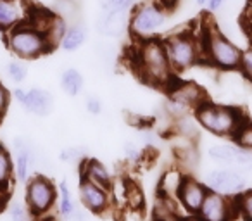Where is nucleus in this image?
Instances as JSON below:
<instances>
[{
	"instance_id": "1",
	"label": "nucleus",
	"mask_w": 252,
	"mask_h": 221,
	"mask_svg": "<svg viewBox=\"0 0 252 221\" xmlns=\"http://www.w3.org/2000/svg\"><path fill=\"white\" fill-rule=\"evenodd\" d=\"M133 67L145 83L161 88H168L173 83L175 69L169 63L164 42L159 38L151 36L138 40L133 52Z\"/></svg>"
},
{
	"instance_id": "2",
	"label": "nucleus",
	"mask_w": 252,
	"mask_h": 221,
	"mask_svg": "<svg viewBox=\"0 0 252 221\" xmlns=\"http://www.w3.org/2000/svg\"><path fill=\"white\" fill-rule=\"evenodd\" d=\"M193 113H195L197 123L204 130L211 131V133L218 135V137L233 138V135L240 130L242 125L247 123L242 111L230 107V105L213 104L207 98L193 109Z\"/></svg>"
},
{
	"instance_id": "3",
	"label": "nucleus",
	"mask_w": 252,
	"mask_h": 221,
	"mask_svg": "<svg viewBox=\"0 0 252 221\" xmlns=\"http://www.w3.org/2000/svg\"><path fill=\"white\" fill-rule=\"evenodd\" d=\"M4 38L5 45L12 52V56H16L21 61H33L52 52V47H50L45 33L36 26H33L30 21H25L5 32Z\"/></svg>"
},
{
	"instance_id": "4",
	"label": "nucleus",
	"mask_w": 252,
	"mask_h": 221,
	"mask_svg": "<svg viewBox=\"0 0 252 221\" xmlns=\"http://www.w3.org/2000/svg\"><path fill=\"white\" fill-rule=\"evenodd\" d=\"M202 45V59L207 61L211 66L223 71H231L240 67L242 52L244 50L233 43L226 35L216 28H206L200 36Z\"/></svg>"
},
{
	"instance_id": "5",
	"label": "nucleus",
	"mask_w": 252,
	"mask_h": 221,
	"mask_svg": "<svg viewBox=\"0 0 252 221\" xmlns=\"http://www.w3.org/2000/svg\"><path fill=\"white\" fill-rule=\"evenodd\" d=\"M168 14L169 9L162 4L161 0L138 2L130 12L128 32L137 40L151 38L166 25Z\"/></svg>"
},
{
	"instance_id": "6",
	"label": "nucleus",
	"mask_w": 252,
	"mask_h": 221,
	"mask_svg": "<svg viewBox=\"0 0 252 221\" xmlns=\"http://www.w3.org/2000/svg\"><path fill=\"white\" fill-rule=\"evenodd\" d=\"M169 63L175 71H185L202 61L200 38L192 32H178L164 40Z\"/></svg>"
},
{
	"instance_id": "7",
	"label": "nucleus",
	"mask_w": 252,
	"mask_h": 221,
	"mask_svg": "<svg viewBox=\"0 0 252 221\" xmlns=\"http://www.w3.org/2000/svg\"><path fill=\"white\" fill-rule=\"evenodd\" d=\"M57 199V190L47 176H33L26 183L25 200L28 209L35 218H42L54 207Z\"/></svg>"
},
{
	"instance_id": "8",
	"label": "nucleus",
	"mask_w": 252,
	"mask_h": 221,
	"mask_svg": "<svg viewBox=\"0 0 252 221\" xmlns=\"http://www.w3.org/2000/svg\"><path fill=\"white\" fill-rule=\"evenodd\" d=\"M235 214H237L235 197H226L209 190L197 216L202 221H231Z\"/></svg>"
},
{
	"instance_id": "9",
	"label": "nucleus",
	"mask_w": 252,
	"mask_h": 221,
	"mask_svg": "<svg viewBox=\"0 0 252 221\" xmlns=\"http://www.w3.org/2000/svg\"><path fill=\"white\" fill-rule=\"evenodd\" d=\"M206 182L209 190L226 197H237L245 187L244 176L233 169H218V171L209 173Z\"/></svg>"
},
{
	"instance_id": "10",
	"label": "nucleus",
	"mask_w": 252,
	"mask_h": 221,
	"mask_svg": "<svg viewBox=\"0 0 252 221\" xmlns=\"http://www.w3.org/2000/svg\"><path fill=\"white\" fill-rule=\"evenodd\" d=\"M169 100L171 105L180 111H189V109H195L200 102L206 100V95H204L202 88L195 83H175L173 81L169 85Z\"/></svg>"
},
{
	"instance_id": "11",
	"label": "nucleus",
	"mask_w": 252,
	"mask_h": 221,
	"mask_svg": "<svg viewBox=\"0 0 252 221\" xmlns=\"http://www.w3.org/2000/svg\"><path fill=\"white\" fill-rule=\"evenodd\" d=\"M32 7L30 0H0V33L28 21Z\"/></svg>"
},
{
	"instance_id": "12",
	"label": "nucleus",
	"mask_w": 252,
	"mask_h": 221,
	"mask_svg": "<svg viewBox=\"0 0 252 221\" xmlns=\"http://www.w3.org/2000/svg\"><path fill=\"white\" fill-rule=\"evenodd\" d=\"M207 192H209V189H207L204 183L197 182V180H193V178L183 176L176 195H178L180 204L185 207L187 213L197 214L200 209V206H202L204 199H206Z\"/></svg>"
},
{
	"instance_id": "13",
	"label": "nucleus",
	"mask_w": 252,
	"mask_h": 221,
	"mask_svg": "<svg viewBox=\"0 0 252 221\" xmlns=\"http://www.w3.org/2000/svg\"><path fill=\"white\" fill-rule=\"evenodd\" d=\"M80 199L90 213L100 214L109 207V189L97 185L94 182L80 180Z\"/></svg>"
},
{
	"instance_id": "14",
	"label": "nucleus",
	"mask_w": 252,
	"mask_h": 221,
	"mask_svg": "<svg viewBox=\"0 0 252 221\" xmlns=\"http://www.w3.org/2000/svg\"><path fill=\"white\" fill-rule=\"evenodd\" d=\"M130 12H105L100 11L97 18V32L107 38H119L123 33L128 32Z\"/></svg>"
},
{
	"instance_id": "15",
	"label": "nucleus",
	"mask_w": 252,
	"mask_h": 221,
	"mask_svg": "<svg viewBox=\"0 0 252 221\" xmlns=\"http://www.w3.org/2000/svg\"><path fill=\"white\" fill-rule=\"evenodd\" d=\"M23 107L35 116L45 118L52 113L54 97L50 92L43 90V88H32V90H26V98Z\"/></svg>"
},
{
	"instance_id": "16",
	"label": "nucleus",
	"mask_w": 252,
	"mask_h": 221,
	"mask_svg": "<svg viewBox=\"0 0 252 221\" xmlns=\"http://www.w3.org/2000/svg\"><path fill=\"white\" fill-rule=\"evenodd\" d=\"M81 178L88 180V182H94L97 185L104 187V189H111L112 187V180L109 171L105 169V166L102 164L97 159H88L83 162V166L80 168Z\"/></svg>"
},
{
	"instance_id": "17",
	"label": "nucleus",
	"mask_w": 252,
	"mask_h": 221,
	"mask_svg": "<svg viewBox=\"0 0 252 221\" xmlns=\"http://www.w3.org/2000/svg\"><path fill=\"white\" fill-rule=\"evenodd\" d=\"M85 40H87V28L81 23H73L71 26H67L59 47L66 52H74L83 45Z\"/></svg>"
},
{
	"instance_id": "18",
	"label": "nucleus",
	"mask_w": 252,
	"mask_h": 221,
	"mask_svg": "<svg viewBox=\"0 0 252 221\" xmlns=\"http://www.w3.org/2000/svg\"><path fill=\"white\" fill-rule=\"evenodd\" d=\"M67 26L69 25H67L66 19L61 18V16L56 14V12H52V16H50L49 21H47L45 28H43V33H45V36H47V40H49L52 50L61 45V40H63Z\"/></svg>"
},
{
	"instance_id": "19",
	"label": "nucleus",
	"mask_w": 252,
	"mask_h": 221,
	"mask_svg": "<svg viewBox=\"0 0 252 221\" xmlns=\"http://www.w3.org/2000/svg\"><path fill=\"white\" fill-rule=\"evenodd\" d=\"M83 85H85L83 74L78 69H74V67H67L61 74V87H63V90L69 97H76L83 90Z\"/></svg>"
},
{
	"instance_id": "20",
	"label": "nucleus",
	"mask_w": 252,
	"mask_h": 221,
	"mask_svg": "<svg viewBox=\"0 0 252 221\" xmlns=\"http://www.w3.org/2000/svg\"><path fill=\"white\" fill-rule=\"evenodd\" d=\"M12 175H14V164H12L11 152L0 144V190L2 192H9Z\"/></svg>"
},
{
	"instance_id": "21",
	"label": "nucleus",
	"mask_w": 252,
	"mask_h": 221,
	"mask_svg": "<svg viewBox=\"0 0 252 221\" xmlns=\"http://www.w3.org/2000/svg\"><path fill=\"white\" fill-rule=\"evenodd\" d=\"M238 151H240V149L233 147V145H213V147L209 149V156L220 162H233L235 164Z\"/></svg>"
},
{
	"instance_id": "22",
	"label": "nucleus",
	"mask_w": 252,
	"mask_h": 221,
	"mask_svg": "<svg viewBox=\"0 0 252 221\" xmlns=\"http://www.w3.org/2000/svg\"><path fill=\"white\" fill-rule=\"evenodd\" d=\"M137 0H98V7L105 12H131Z\"/></svg>"
},
{
	"instance_id": "23",
	"label": "nucleus",
	"mask_w": 252,
	"mask_h": 221,
	"mask_svg": "<svg viewBox=\"0 0 252 221\" xmlns=\"http://www.w3.org/2000/svg\"><path fill=\"white\" fill-rule=\"evenodd\" d=\"M235 206H237V213L244 218V221H252V190L238 193L235 197Z\"/></svg>"
},
{
	"instance_id": "24",
	"label": "nucleus",
	"mask_w": 252,
	"mask_h": 221,
	"mask_svg": "<svg viewBox=\"0 0 252 221\" xmlns=\"http://www.w3.org/2000/svg\"><path fill=\"white\" fill-rule=\"evenodd\" d=\"M9 207V216H11L12 221H33V214L32 211L28 209V206L19 200H12L11 204H7Z\"/></svg>"
},
{
	"instance_id": "25",
	"label": "nucleus",
	"mask_w": 252,
	"mask_h": 221,
	"mask_svg": "<svg viewBox=\"0 0 252 221\" xmlns=\"http://www.w3.org/2000/svg\"><path fill=\"white\" fill-rule=\"evenodd\" d=\"M52 12L59 14L61 18H64L67 21L69 18L78 14V4L76 0H56L54 2V9Z\"/></svg>"
},
{
	"instance_id": "26",
	"label": "nucleus",
	"mask_w": 252,
	"mask_h": 221,
	"mask_svg": "<svg viewBox=\"0 0 252 221\" xmlns=\"http://www.w3.org/2000/svg\"><path fill=\"white\" fill-rule=\"evenodd\" d=\"M61 204H59V213L61 216L64 218H69L71 214L74 213V202L73 199H71V192L69 189H67V183L63 182L61 183Z\"/></svg>"
},
{
	"instance_id": "27",
	"label": "nucleus",
	"mask_w": 252,
	"mask_h": 221,
	"mask_svg": "<svg viewBox=\"0 0 252 221\" xmlns=\"http://www.w3.org/2000/svg\"><path fill=\"white\" fill-rule=\"evenodd\" d=\"M233 138L242 149H249V151H251L252 149V123L247 121V123L242 125L240 130L233 135Z\"/></svg>"
},
{
	"instance_id": "28",
	"label": "nucleus",
	"mask_w": 252,
	"mask_h": 221,
	"mask_svg": "<svg viewBox=\"0 0 252 221\" xmlns=\"http://www.w3.org/2000/svg\"><path fill=\"white\" fill-rule=\"evenodd\" d=\"M7 74L12 81L21 83V81H25L26 76H28V69H26V66L21 63V59L11 61V63L7 64Z\"/></svg>"
},
{
	"instance_id": "29",
	"label": "nucleus",
	"mask_w": 252,
	"mask_h": 221,
	"mask_svg": "<svg viewBox=\"0 0 252 221\" xmlns=\"http://www.w3.org/2000/svg\"><path fill=\"white\" fill-rule=\"evenodd\" d=\"M240 71H242V74L252 83V45H249L247 49L242 52Z\"/></svg>"
},
{
	"instance_id": "30",
	"label": "nucleus",
	"mask_w": 252,
	"mask_h": 221,
	"mask_svg": "<svg viewBox=\"0 0 252 221\" xmlns=\"http://www.w3.org/2000/svg\"><path fill=\"white\" fill-rule=\"evenodd\" d=\"M85 107H87V111L92 114V116H98V114L102 113L100 98L95 97V95H90V97H87V100H85Z\"/></svg>"
},
{
	"instance_id": "31",
	"label": "nucleus",
	"mask_w": 252,
	"mask_h": 221,
	"mask_svg": "<svg viewBox=\"0 0 252 221\" xmlns=\"http://www.w3.org/2000/svg\"><path fill=\"white\" fill-rule=\"evenodd\" d=\"M9 104H11V92L0 83V116L7 111Z\"/></svg>"
},
{
	"instance_id": "32",
	"label": "nucleus",
	"mask_w": 252,
	"mask_h": 221,
	"mask_svg": "<svg viewBox=\"0 0 252 221\" xmlns=\"http://www.w3.org/2000/svg\"><path fill=\"white\" fill-rule=\"evenodd\" d=\"M80 151L81 149H78V147L64 149V151L61 152V159H63V161H74V159L80 156Z\"/></svg>"
},
{
	"instance_id": "33",
	"label": "nucleus",
	"mask_w": 252,
	"mask_h": 221,
	"mask_svg": "<svg viewBox=\"0 0 252 221\" xmlns=\"http://www.w3.org/2000/svg\"><path fill=\"white\" fill-rule=\"evenodd\" d=\"M224 2H226V0H207L204 7L207 9V12H218L224 5Z\"/></svg>"
},
{
	"instance_id": "34",
	"label": "nucleus",
	"mask_w": 252,
	"mask_h": 221,
	"mask_svg": "<svg viewBox=\"0 0 252 221\" xmlns=\"http://www.w3.org/2000/svg\"><path fill=\"white\" fill-rule=\"evenodd\" d=\"M12 97H14L16 100L23 105L25 104V98H26V90H23V88H16V90L12 92Z\"/></svg>"
},
{
	"instance_id": "35",
	"label": "nucleus",
	"mask_w": 252,
	"mask_h": 221,
	"mask_svg": "<svg viewBox=\"0 0 252 221\" xmlns=\"http://www.w3.org/2000/svg\"><path fill=\"white\" fill-rule=\"evenodd\" d=\"M7 204H9V192H2V190H0V214L5 211Z\"/></svg>"
},
{
	"instance_id": "36",
	"label": "nucleus",
	"mask_w": 252,
	"mask_h": 221,
	"mask_svg": "<svg viewBox=\"0 0 252 221\" xmlns=\"http://www.w3.org/2000/svg\"><path fill=\"white\" fill-rule=\"evenodd\" d=\"M182 221H202V220H200V218L197 216V214H193L192 218H187V220H182Z\"/></svg>"
},
{
	"instance_id": "37",
	"label": "nucleus",
	"mask_w": 252,
	"mask_h": 221,
	"mask_svg": "<svg viewBox=\"0 0 252 221\" xmlns=\"http://www.w3.org/2000/svg\"><path fill=\"white\" fill-rule=\"evenodd\" d=\"M206 2H207V0H195V4L199 5V7H204V5H206Z\"/></svg>"
}]
</instances>
